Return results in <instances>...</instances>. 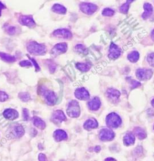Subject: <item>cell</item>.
<instances>
[{
	"label": "cell",
	"mask_w": 154,
	"mask_h": 161,
	"mask_svg": "<svg viewBox=\"0 0 154 161\" xmlns=\"http://www.w3.org/2000/svg\"><path fill=\"white\" fill-rule=\"evenodd\" d=\"M27 48L30 54L36 56L44 55L47 51V47L45 45L38 44L35 41L30 42L28 44Z\"/></svg>",
	"instance_id": "1"
},
{
	"label": "cell",
	"mask_w": 154,
	"mask_h": 161,
	"mask_svg": "<svg viewBox=\"0 0 154 161\" xmlns=\"http://www.w3.org/2000/svg\"><path fill=\"white\" fill-rule=\"evenodd\" d=\"M40 93L43 96L45 101L49 105H54L57 101V97L56 94L45 87H42L39 91Z\"/></svg>",
	"instance_id": "2"
},
{
	"label": "cell",
	"mask_w": 154,
	"mask_h": 161,
	"mask_svg": "<svg viewBox=\"0 0 154 161\" xmlns=\"http://www.w3.org/2000/svg\"><path fill=\"white\" fill-rule=\"evenodd\" d=\"M67 114L71 118H77L80 115V107L76 100H72L69 103L66 110Z\"/></svg>",
	"instance_id": "3"
},
{
	"label": "cell",
	"mask_w": 154,
	"mask_h": 161,
	"mask_svg": "<svg viewBox=\"0 0 154 161\" xmlns=\"http://www.w3.org/2000/svg\"><path fill=\"white\" fill-rule=\"evenodd\" d=\"M106 123L109 127L117 128L121 124L122 120L116 113H111L106 118Z\"/></svg>",
	"instance_id": "4"
},
{
	"label": "cell",
	"mask_w": 154,
	"mask_h": 161,
	"mask_svg": "<svg viewBox=\"0 0 154 161\" xmlns=\"http://www.w3.org/2000/svg\"><path fill=\"white\" fill-rule=\"evenodd\" d=\"M153 75V71L151 69H138L136 71V76L140 80L150 79Z\"/></svg>",
	"instance_id": "5"
},
{
	"label": "cell",
	"mask_w": 154,
	"mask_h": 161,
	"mask_svg": "<svg viewBox=\"0 0 154 161\" xmlns=\"http://www.w3.org/2000/svg\"><path fill=\"white\" fill-rule=\"evenodd\" d=\"M81 11L87 15H92L97 10V6L92 3H82L80 5Z\"/></svg>",
	"instance_id": "6"
},
{
	"label": "cell",
	"mask_w": 154,
	"mask_h": 161,
	"mask_svg": "<svg viewBox=\"0 0 154 161\" xmlns=\"http://www.w3.org/2000/svg\"><path fill=\"white\" fill-rule=\"evenodd\" d=\"M114 138V133L110 129H102L99 132V138L102 141H112Z\"/></svg>",
	"instance_id": "7"
},
{
	"label": "cell",
	"mask_w": 154,
	"mask_h": 161,
	"mask_svg": "<svg viewBox=\"0 0 154 161\" xmlns=\"http://www.w3.org/2000/svg\"><path fill=\"white\" fill-rule=\"evenodd\" d=\"M121 50L114 43H112L110 47L108 57L111 59H116L121 56Z\"/></svg>",
	"instance_id": "8"
},
{
	"label": "cell",
	"mask_w": 154,
	"mask_h": 161,
	"mask_svg": "<svg viewBox=\"0 0 154 161\" xmlns=\"http://www.w3.org/2000/svg\"><path fill=\"white\" fill-rule=\"evenodd\" d=\"M53 35L57 38H63L66 39H71L72 37V33L69 30H68L67 29H57L53 32Z\"/></svg>",
	"instance_id": "9"
},
{
	"label": "cell",
	"mask_w": 154,
	"mask_h": 161,
	"mask_svg": "<svg viewBox=\"0 0 154 161\" xmlns=\"http://www.w3.org/2000/svg\"><path fill=\"white\" fill-rule=\"evenodd\" d=\"M67 49V45L66 43H60L56 44L51 50V54L54 55H59L65 52Z\"/></svg>",
	"instance_id": "10"
},
{
	"label": "cell",
	"mask_w": 154,
	"mask_h": 161,
	"mask_svg": "<svg viewBox=\"0 0 154 161\" xmlns=\"http://www.w3.org/2000/svg\"><path fill=\"white\" fill-rule=\"evenodd\" d=\"M75 96L79 100H87L90 98V94L84 88H79L75 90Z\"/></svg>",
	"instance_id": "11"
},
{
	"label": "cell",
	"mask_w": 154,
	"mask_h": 161,
	"mask_svg": "<svg viewBox=\"0 0 154 161\" xmlns=\"http://www.w3.org/2000/svg\"><path fill=\"white\" fill-rule=\"evenodd\" d=\"M19 22L21 24L27 26L30 28L34 27L36 25V23L32 16H22L20 18Z\"/></svg>",
	"instance_id": "12"
},
{
	"label": "cell",
	"mask_w": 154,
	"mask_h": 161,
	"mask_svg": "<svg viewBox=\"0 0 154 161\" xmlns=\"http://www.w3.org/2000/svg\"><path fill=\"white\" fill-rule=\"evenodd\" d=\"M107 96L112 101L116 102L118 101V99L119 98L121 93L119 91L115 89H108L107 91Z\"/></svg>",
	"instance_id": "13"
},
{
	"label": "cell",
	"mask_w": 154,
	"mask_h": 161,
	"mask_svg": "<svg viewBox=\"0 0 154 161\" xmlns=\"http://www.w3.org/2000/svg\"><path fill=\"white\" fill-rule=\"evenodd\" d=\"M52 120L54 122H62V121H66V118L65 113L60 110L56 111L53 113L52 116Z\"/></svg>",
	"instance_id": "14"
},
{
	"label": "cell",
	"mask_w": 154,
	"mask_h": 161,
	"mask_svg": "<svg viewBox=\"0 0 154 161\" xmlns=\"http://www.w3.org/2000/svg\"><path fill=\"white\" fill-rule=\"evenodd\" d=\"M4 117L9 120H16L18 117L19 114L16 110L13 109H7L4 111L3 113Z\"/></svg>",
	"instance_id": "15"
},
{
	"label": "cell",
	"mask_w": 154,
	"mask_h": 161,
	"mask_svg": "<svg viewBox=\"0 0 154 161\" xmlns=\"http://www.w3.org/2000/svg\"><path fill=\"white\" fill-rule=\"evenodd\" d=\"M53 136H54L55 140L57 142L62 141L63 140H66L67 138V133L65 132L64 130H60V129L56 130L54 133Z\"/></svg>",
	"instance_id": "16"
},
{
	"label": "cell",
	"mask_w": 154,
	"mask_h": 161,
	"mask_svg": "<svg viewBox=\"0 0 154 161\" xmlns=\"http://www.w3.org/2000/svg\"><path fill=\"white\" fill-rule=\"evenodd\" d=\"M101 101L98 97H95L88 103L89 108L91 111H97L101 106Z\"/></svg>",
	"instance_id": "17"
},
{
	"label": "cell",
	"mask_w": 154,
	"mask_h": 161,
	"mask_svg": "<svg viewBox=\"0 0 154 161\" xmlns=\"http://www.w3.org/2000/svg\"><path fill=\"white\" fill-rule=\"evenodd\" d=\"M98 126L97 121L94 118H90L87 120L84 124V128L86 130L96 129Z\"/></svg>",
	"instance_id": "18"
},
{
	"label": "cell",
	"mask_w": 154,
	"mask_h": 161,
	"mask_svg": "<svg viewBox=\"0 0 154 161\" xmlns=\"http://www.w3.org/2000/svg\"><path fill=\"white\" fill-rule=\"evenodd\" d=\"M144 9H145V12L142 15V18L144 19H146L151 16V14L152 13L153 8L151 4L147 3L144 4Z\"/></svg>",
	"instance_id": "19"
},
{
	"label": "cell",
	"mask_w": 154,
	"mask_h": 161,
	"mask_svg": "<svg viewBox=\"0 0 154 161\" xmlns=\"http://www.w3.org/2000/svg\"><path fill=\"white\" fill-rule=\"evenodd\" d=\"M123 142L125 145H132L135 142V137L132 133H128L123 138Z\"/></svg>",
	"instance_id": "20"
},
{
	"label": "cell",
	"mask_w": 154,
	"mask_h": 161,
	"mask_svg": "<svg viewBox=\"0 0 154 161\" xmlns=\"http://www.w3.org/2000/svg\"><path fill=\"white\" fill-rule=\"evenodd\" d=\"M13 133L16 138L22 137L25 133V130L22 126L18 125L16 126L13 130Z\"/></svg>",
	"instance_id": "21"
},
{
	"label": "cell",
	"mask_w": 154,
	"mask_h": 161,
	"mask_svg": "<svg viewBox=\"0 0 154 161\" xmlns=\"http://www.w3.org/2000/svg\"><path fill=\"white\" fill-rule=\"evenodd\" d=\"M52 10L53 12L58 14H65L66 13V8L63 6L59 4H54L52 8Z\"/></svg>",
	"instance_id": "22"
},
{
	"label": "cell",
	"mask_w": 154,
	"mask_h": 161,
	"mask_svg": "<svg viewBox=\"0 0 154 161\" xmlns=\"http://www.w3.org/2000/svg\"><path fill=\"white\" fill-rule=\"evenodd\" d=\"M0 57L1 58L2 60L8 63L14 62L16 61L15 57L9 55L8 54H6L4 53H1V52L0 53Z\"/></svg>",
	"instance_id": "23"
},
{
	"label": "cell",
	"mask_w": 154,
	"mask_h": 161,
	"mask_svg": "<svg viewBox=\"0 0 154 161\" xmlns=\"http://www.w3.org/2000/svg\"><path fill=\"white\" fill-rule=\"evenodd\" d=\"M33 123H34V125L36 127L41 129V130L45 129V127H46L45 122L43 121L42 119H41L40 118H38V117H34V118Z\"/></svg>",
	"instance_id": "24"
},
{
	"label": "cell",
	"mask_w": 154,
	"mask_h": 161,
	"mask_svg": "<svg viewBox=\"0 0 154 161\" xmlns=\"http://www.w3.org/2000/svg\"><path fill=\"white\" fill-rule=\"evenodd\" d=\"M91 64L89 63H78L76 65V67L81 72H87L91 68Z\"/></svg>",
	"instance_id": "25"
},
{
	"label": "cell",
	"mask_w": 154,
	"mask_h": 161,
	"mask_svg": "<svg viewBox=\"0 0 154 161\" xmlns=\"http://www.w3.org/2000/svg\"><path fill=\"white\" fill-rule=\"evenodd\" d=\"M134 133L139 139H143L147 137L146 132L141 127H136L134 129Z\"/></svg>",
	"instance_id": "26"
},
{
	"label": "cell",
	"mask_w": 154,
	"mask_h": 161,
	"mask_svg": "<svg viewBox=\"0 0 154 161\" xmlns=\"http://www.w3.org/2000/svg\"><path fill=\"white\" fill-rule=\"evenodd\" d=\"M139 53L137 51H132L131 53H130L128 56V59H129L130 62H132V63H136L138 61V59H139Z\"/></svg>",
	"instance_id": "27"
},
{
	"label": "cell",
	"mask_w": 154,
	"mask_h": 161,
	"mask_svg": "<svg viewBox=\"0 0 154 161\" xmlns=\"http://www.w3.org/2000/svg\"><path fill=\"white\" fill-rule=\"evenodd\" d=\"M132 1H127L125 4H123L122 6L120 8V11L122 13H127L128 9H129V6H130V3H131Z\"/></svg>",
	"instance_id": "28"
},
{
	"label": "cell",
	"mask_w": 154,
	"mask_h": 161,
	"mask_svg": "<svg viewBox=\"0 0 154 161\" xmlns=\"http://www.w3.org/2000/svg\"><path fill=\"white\" fill-rule=\"evenodd\" d=\"M75 50L81 54H87L88 51L87 49H86L83 45L81 44H78L75 47Z\"/></svg>",
	"instance_id": "29"
},
{
	"label": "cell",
	"mask_w": 154,
	"mask_h": 161,
	"mask_svg": "<svg viewBox=\"0 0 154 161\" xmlns=\"http://www.w3.org/2000/svg\"><path fill=\"white\" fill-rule=\"evenodd\" d=\"M19 98L24 102H27L30 100V96L27 92H21L19 94Z\"/></svg>",
	"instance_id": "30"
},
{
	"label": "cell",
	"mask_w": 154,
	"mask_h": 161,
	"mask_svg": "<svg viewBox=\"0 0 154 161\" xmlns=\"http://www.w3.org/2000/svg\"><path fill=\"white\" fill-rule=\"evenodd\" d=\"M102 13L104 16H112L114 14V11L111 8H106L103 10Z\"/></svg>",
	"instance_id": "31"
},
{
	"label": "cell",
	"mask_w": 154,
	"mask_h": 161,
	"mask_svg": "<svg viewBox=\"0 0 154 161\" xmlns=\"http://www.w3.org/2000/svg\"><path fill=\"white\" fill-rule=\"evenodd\" d=\"M147 61L151 66L154 67V53H151L147 56Z\"/></svg>",
	"instance_id": "32"
},
{
	"label": "cell",
	"mask_w": 154,
	"mask_h": 161,
	"mask_svg": "<svg viewBox=\"0 0 154 161\" xmlns=\"http://www.w3.org/2000/svg\"><path fill=\"white\" fill-rule=\"evenodd\" d=\"M8 98V95L6 92L3 91H0V102H4Z\"/></svg>",
	"instance_id": "33"
},
{
	"label": "cell",
	"mask_w": 154,
	"mask_h": 161,
	"mask_svg": "<svg viewBox=\"0 0 154 161\" xmlns=\"http://www.w3.org/2000/svg\"><path fill=\"white\" fill-rule=\"evenodd\" d=\"M16 31V28L14 26H10L7 29V32L8 34H10V35H13V34H15Z\"/></svg>",
	"instance_id": "34"
},
{
	"label": "cell",
	"mask_w": 154,
	"mask_h": 161,
	"mask_svg": "<svg viewBox=\"0 0 154 161\" xmlns=\"http://www.w3.org/2000/svg\"><path fill=\"white\" fill-rule=\"evenodd\" d=\"M19 65L22 67H29L32 66V63L28 60H22L19 63Z\"/></svg>",
	"instance_id": "35"
},
{
	"label": "cell",
	"mask_w": 154,
	"mask_h": 161,
	"mask_svg": "<svg viewBox=\"0 0 154 161\" xmlns=\"http://www.w3.org/2000/svg\"><path fill=\"white\" fill-rule=\"evenodd\" d=\"M141 85V83L137 81L132 80L131 81V88L134 89L137 88Z\"/></svg>",
	"instance_id": "36"
},
{
	"label": "cell",
	"mask_w": 154,
	"mask_h": 161,
	"mask_svg": "<svg viewBox=\"0 0 154 161\" xmlns=\"http://www.w3.org/2000/svg\"><path fill=\"white\" fill-rule=\"evenodd\" d=\"M23 118L25 121H28L29 119V113L27 109H23Z\"/></svg>",
	"instance_id": "37"
},
{
	"label": "cell",
	"mask_w": 154,
	"mask_h": 161,
	"mask_svg": "<svg viewBox=\"0 0 154 161\" xmlns=\"http://www.w3.org/2000/svg\"><path fill=\"white\" fill-rule=\"evenodd\" d=\"M28 57L30 58V60L33 63V65H34V67H35V68H36V71H39V70H40V67H39V65L37 64V63L36 62V60H35L34 59L30 57Z\"/></svg>",
	"instance_id": "38"
},
{
	"label": "cell",
	"mask_w": 154,
	"mask_h": 161,
	"mask_svg": "<svg viewBox=\"0 0 154 161\" xmlns=\"http://www.w3.org/2000/svg\"><path fill=\"white\" fill-rule=\"evenodd\" d=\"M39 161H47V157H46L45 154H43V153H40V154H39Z\"/></svg>",
	"instance_id": "39"
},
{
	"label": "cell",
	"mask_w": 154,
	"mask_h": 161,
	"mask_svg": "<svg viewBox=\"0 0 154 161\" xmlns=\"http://www.w3.org/2000/svg\"><path fill=\"white\" fill-rule=\"evenodd\" d=\"M6 8L5 6L0 1V16L1 15V11L2 10V8Z\"/></svg>",
	"instance_id": "40"
},
{
	"label": "cell",
	"mask_w": 154,
	"mask_h": 161,
	"mask_svg": "<svg viewBox=\"0 0 154 161\" xmlns=\"http://www.w3.org/2000/svg\"><path fill=\"white\" fill-rule=\"evenodd\" d=\"M101 150V147H99V146H96L95 147V151L96 152H99Z\"/></svg>",
	"instance_id": "41"
},
{
	"label": "cell",
	"mask_w": 154,
	"mask_h": 161,
	"mask_svg": "<svg viewBox=\"0 0 154 161\" xmlns=\"http://www.w3.org/2000/svg\"><path fill=\"white\" fill-rule=\"evenodd\" d=\"M105 161H116V159H114L112 158H107L105 159Z\"/></svg>",
	"instance_id": "42"
},
{
	"label": "cell",
	"mask_w": 154,
	"mask_h": 161,
	"mask_svg": "<svg viewBox=\"0 0 154 161\" xmlns=\"http://www.w3.org/2000/svg\"><path fill=\"white\" fill-rule=\"evenodd\" d=\"M151 37H152V40H154V29L152 32V34H151Z\"/></svg>",
	"instance_id": "43"
},
{
	"label": "cell",
	"mask_w": 154,
	"mask_h": 161,
	"mask_svg": "<svg viewBox=\"0 0 154 161\" xmlns=\"http://www.w3.org/2000/svg\"><path fill=\"white\" fill-rule=\"evenodd\" d=\"M152 103V106H153V107H154V99L153 100H152V103Z\"/></svg>",
	"instance_id": "44"
}]
</instances>
